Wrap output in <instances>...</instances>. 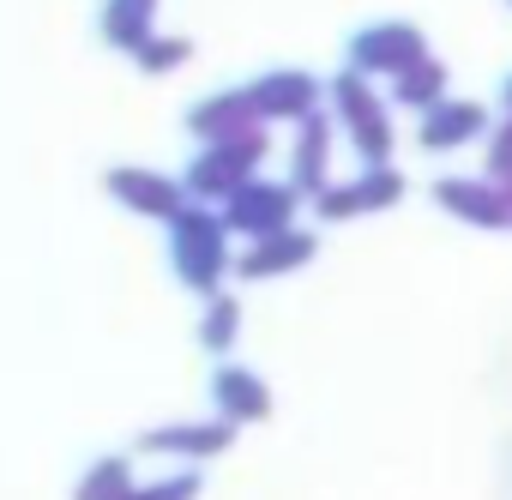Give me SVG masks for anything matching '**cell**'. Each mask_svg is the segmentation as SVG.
<instances>
[{"label": "cell", "instance_id": "9c48e42d", "mask_svg": "<svg viewBox=\"0 0 512 500\" xmlns=\"http://www.w3.org/2000/svg\"><path fill=\"white\" fill-rule=\"evenodd\" d=\"M235 338V302H211L205 314V350H223Z\"/></svg>", "mask_w": 512, "mask_h": 500}, {"label": "cell", "instance_id": "277c9868", "mask_svg": "<svg viewBox=\"0 0 512 500\" xmlns=\"http://www.w3.org/2000/svg\"><path fill=\"white\" fill-rule=\"evenodd\" d=\"M127 494H133V464L127 458H97L73 488V500H127Z\"/></svg>", "mask_w": 512, "mask_h": 500}, {"label": "cell", "instance_id": "7a4b0ae2", "mask_svg": "<svg viewBox=\"0 0 512 500\" xmlns=\"http://www.w3.org/2000/svg\"><path fill=\"white\" fill-rule=\"evenodd\" d=\"M103 187H109L121 205H133V211L181 217V187H175V181H163V175H151V169H109V175H103Z\"/></svg>", "mask_w": 512, "mask_h": 500}, {"label": "cell", "instance_id": "3957f363", "mask_svg": "<svg viewBox=\"0 0 512 500\" xmlns=\"http://www.w3.org/2000/svg\"><path fill=\"white\" fill-rule=\"evenodd\" d=\"M151 7L157 0H103V43L139 55L151 43Z\"/></svg>", "mask_w": 512, "mask_h": 500}, {"label": "cell", "instance_id": "30bf717a", "mask_svg": "<svg viewBox=\"0 0 512 500\" xmlns=\"http://www.w3.org/2000/svg\"><path fill=\"white\" fill-rule=\"evenodd\" d=\"M193 476H175V482H157V488H133L127 500H193Z\"/></svg>", "mask_w": 512, "mask_h": 500}, {"label": "cell", "instance_id": "6da1fadb", "mask_svg": "<svg viewBox=\"0 0 512 500\" xmlns=\"http://www.w3.org/2000/svg\"><path fill=\"white\" fill-rule=\"evenodd\" d=\"M217 223L211 217H199V211H181L175 217V272L187 278V284H211L217 278Z\"/></svg>", "mask_w": 512, "mask_h": 500}, {"label": "cell", "instance_id": "8992f818", "mask_svg": "<svg viewBox=\"0 0 512 500\" xmlns=\"http://www.w3.org/2000/svg\"><path fill=\"white\" fill-rule=\"evenodd\" d=\"M241 169H247V151H235V145H211L205 163L187 175V187H193V193H217V187H235Z\"/></svg>", "mask_w": 512, "mask_h": 500}, {"label": "cell", "instance_id": "5b68a950", "mask_svg": "<svg viewBox=\"0 0 512 500\" xmlns=\"http://www.w3.org/2000/svg\"><path fill=\"white\" fill-rule=\"evenodd\" d=\"M139 446L145 452H217V446H229V428H193V422H181V428H151Z\"/></svg>", "mask_w": 512, "mask_h": 500}, {"label": "cell", "instance_id": "ba28073f", "mask_svg": "<svg viewBox=\"0 0 512 500\" xmlns=\"http://www.w3.org/2000/svg\"><path fill=\"white\" fill-rule=\"evenodd\" d=\"M181 61H187V43H181V37H175V43H169V37H151V43L139 49V67H145V73H169V67H181Z\"/></svg>", "mask_w": 512, "mask_h": 500}, {"label": "cell", "instance_id": "52a82bcc", "mask_svg": "<svg viewBox=\"0 0 512 500\" xmlns=\"http://www.w3.org/2000/svg\"><path fill=\"white\" fill-rule=\"evenodd\" d=\"M217 404H229L235 416H260V410H266L260 386H253L247 374H235V368H223V374H217Z\"/></svg>", "mask_w": 512, "mask_h": 500}]
</instances>
